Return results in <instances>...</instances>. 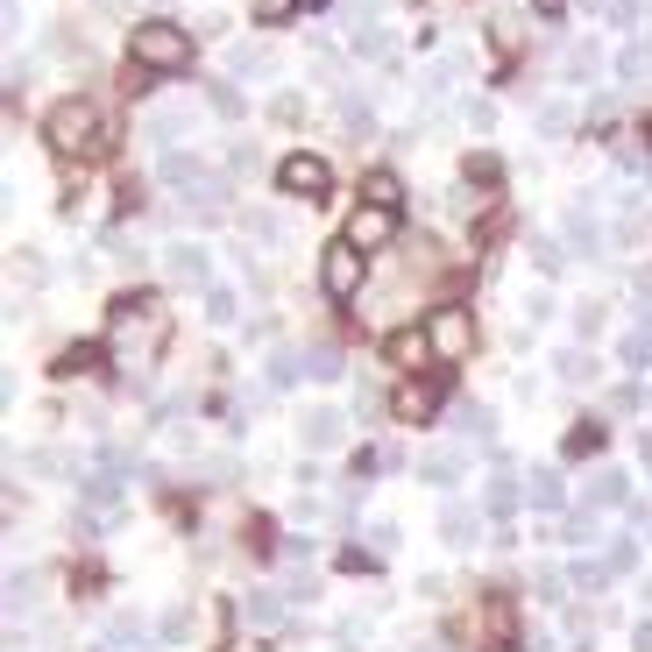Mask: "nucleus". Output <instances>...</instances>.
Wrapping results in <instances>:
<instances>
[{"label":"nucleus","mask_w":652,"mask_h":652,"mask_svg":"<svg viewBox=\"0 0 652 652\" xmlns=\"http://www.w3.org/2000/svg\"><path fill=\"white\" fill-rule=\"evenodd\" d=\"M164 270L178 277V284H214V263H206L199 241H170V248H164Z\"/></svg>","instance_id":"0eeeda50"},{"label":"nucleus","mask_w":652,"mask_h":652,"mask_svg":"<svg viewBox=\"0 0 652 652\" xmlns=\"http://www.w3.org/2000/svg\"><path fill=\"white\" fill-rule=\"evenodd\" d=\"M305 447H313V454L340 447V412H305Z\"/></svg>","instance_id":"f8f14e48"},{"label":"nucleus","mask_w":652,"mask_h":652,"mask_svg":"<svg viewBox=\"0 0 652 652\" xmlns=\"http://www.w3.org/2000/svg\"><path fill=\"white\" fill-rule=\"evenodd\" d=\"M383 355H391V362H397V369H418V362H426V355H433V340H426V334H418V326H397V334H391V340H383Z\"/></svg>","instance_id":"9d476101"},{"label":"nucleus","mask_w":652,"mask_h":652,"mask_svg":"<svg viewBox=\"0 0 652 652\" xmlns=\"http://www.w3.org/2000/svg\"><path fill=\"white\" fill-rule=\"evenodd\" d=\"M574 326H582V340H596V326H603V305H582V313H574Z\"/></svg>","instance_id":"ea45409f"},{"label":"nucleus","mask_w":652,"mask_h":652,"mask_svg":"<svg viewBox=\"0 0 652 652\" xmlns=\"http://www.w3.org/2000/svg\"><path fill=\"white\" fill-rule=\"evenodd\" d=\"M391 235H397V214H391V206H355V214H348V241H355V248H383Z\"/></svg>","instance_id":"423d86ee"},{"label":"nucleus","mask_w":652,"mask_h":652,"mask_svg":"<svg viewBox=\"0 0 652 652\" xmlns=\"http://www.w3.org/2000/svg\"><path fill=\"white\" fill-rule=\"evenodd\" d=\"M418 475H426L433 490H454L468 475V462H462V447H426V454H418Z\"/></svg>","instance_id":"6e6552de"},{"label":"nucleus","mask_w":652,"mask_h":652,"mask_svg":"<svg viewBox=\"0 0 652 652\" xmlns=\"http://www.w3.org/2000/svg\"><path fill=\"white\" fill-rule=\"evenodd\" d=\"M639 326H652V284L639 292Z\"/></svg>","instance_id":"79ce46f5"},{"label":"nucleus","mask_w":652,"mask_h":652,"mask_svg":"<svg viewBox=\"0 0 652 652\" xmlns=\"http://www.w3.org/2000/svg\"><path fill=\"white\" fill-rule=\"evenodd\" d=\"M610 405L631 418V412H645V391H639V383H624V391H610Z\"/></svg>","instance_id":"e433bc0d"},{"label":"nucleus","mask_w":652,"mask_h":652,"mask_svg":"<svg viewBox=\"0 0 652 652\" xmlns=\"http://www.w3.org/2000/svg\"><path fill=\"white\" fill-rule=\"evenodd\" d=\"M603 220L596 214H567V248H574V256H603Z\"/></svg>","instance_id":"9b49d317"},{"label":"nucleus","mask_w":652,"mask_h":652,"mask_svg":"<svg viewBox=\"0 0 652 652\" xmlns=\"http://www.w3.org/2000/svg\"><path fill=\"white\" fill-rule=\"evenodd\" d=\"M305 362H313V369H305V376H319V383H334V376H340V355H334V348H313Z\"/></svg>","instance_id":"72a5a7b5"},{"label":"nucleus","mask_w":652,"mask_h":652,"mask_svg":"<svg viewBox=\"0 0 652 652\" xmlns=\"http://www.w3.org/2000/svg\"><path fill=\"white\" fill-rule=\"evenodd\" d=\"M355 57H391V36H383L376 22H362L355 29Z\"/></svg>","instance_id":"bb28decb"},{"label":"nucleus","mask_w":652,"mask_h":652,"mask_svg":"<svg viewBox=\"0 0 652 652\" xmlns=\"http://www.w3.org/2000/svg\"><path fill=\"white\" fill-rule=\"evenodd\" d=\"M128 57H136L142 71H185L191 65V36L178 22H164V14H149V22L128 29Z\"/></svg>","instance_id":"f257e3e1"},{"label":"nucleus","mask_w":652,"mask_h":652,"mask_svg":"<svg viewBox=\"0 0 652 652\" xmlns=\"http://www.w3.org/2000/svg\"><path fill=\"white\" fill-rule=\"evenodd\" d=\"M589 540H603L596 511H574V517H567V546H589Z\"/></svg>","instance_id":"c85d7f7f"},{"label":"nucleus","mask_w":652,"mask_h":652,"mask_svg":"<svg viewBox=\"0 0 652 652\" xmlns=\"http://www.w3.org/2000/svg\"><path fill=\"white\" fill-rule=\"evenodd\" d=\"M589 504H631L624 475H618V468H596V475H589Z\"/></svg>","instance_id":"dca6fc26"},{"label":"nucleus","mask_w":652,"mask_h":652,"mask_svg":"<svg viewBox=\"0 0 652 652\" xmlns=\"http://www.w3.org/2000/svg\"><path fill=\"white\" fill-rule=\"evenodd\" d=\"M157 631H164V645H178V639H185V631H191V610H170V618H164Z\"/></svg>","instance_id":"4c0bfd02"},{"label":"nucleus","mask_w":652,"mask_h":652,"mask_svg":"<svg viewBox=\"0 0 652 652\" xmlns=\"http://www.w3.org/2000/svg\"><path fill=\"white\" fill-rule=\"evenodd\" d=\"M292 8H298V0H256V22H263V29H277Z\"/></svg>","instance_id":"c9c22d12"},{"label":"nucleus","mask_w":652,"mask_h":652,"mask_svg":"<svg viewBox=\"0 0 652 652\" xmlns=\"http://www.w3.org/2000/svg\"><path fill=\"white\" fill-rule=\"evenodd\" d=\"M92 369H100V348H92V340H79V348L57 355V376H92Z\"/></svg>","instance_id":"412c9836"},{"label":"nucleus","mask_w":652,"mask_h":652,"mask_svg":"<svg viewBox=\"0 0 652 652\" xmlns=\"http://www.w3.org/2000/svg\"><path fill=\"white\" fill-rule=\"evenodd\" d=\"M532 8H540V14H567V0H532Z\"/></svg>","instance_id":"37998d69"},{"label":"nucleus","mask_w":652,"mask_h":652,"mask_svg":"<svg viewBox=\"0 0 652 652\" xmlns=\"http://www.w3.org/2000/svg\"><path fill=\"white\" fill-rule=\"evenodd\" d=\"M426 340H433V355H439V362H462V355L475 348V326H468L462 305H439L433 326H426Z\"/></svg>","instance_id":"39448f33"},{"label":"nucleus","mask_w":652,"mask_h":652,"mask_svg":"<svg viewBox=\"0 0 652 652\" xmlns=\"http://www.w3.org/2000/svg\"><path fill=\"white\" fill-rule=\"evenodd\" d=\"M525 504H532V511H561V475L540 468V475L525 483Z\"/></svg>","instance_id":"a211bd4d"},{"label":"nucleus","mask_w":652,"mask_h":652,"mask_svg":"<svg viewBox=\"0 0 652 652\" xmlns=\"http://www.w3.org/2000/svg\"><path fill=\"white\" fill-rule=\"evenodd\" d=\"M517 496H525V490H517L511 475H496V483H490V496H483V511H490V517H511V511H517Z\"/></svg>","instance_id":"4be33fe9"},{"label":"nucleus","mask_w":652,"mask_h":652,"mask_svg":"<svg viewBox=\"0 0 652 652\" xmlns=\"http://www.w3.org/2000/svg\"><path fill=\"white\" fill-rule=\"evenodd\" d=\"M86 504H100V511H113V504H121V490H113V475H86Z\"/></svg>","instance_id":"c756f323"},{"label":"nucleus","mask_w":652,"mask_h":652,"mask_svg":"<svg viewBox=\"0 0 652 652\" xmlns=\"http://www.w3.org/2000/svg\"><path fill=\"white\" fill-rule=\"evenodd\" d=\"M603 567H610V574H631V567H639V546H631V540H610Z\"/></svg>","instance_id":"7c9ffc66"},{"label":"nucleus","mask_w":652,"mask_h":652,"mask_svg":"<svg viewBox=\"0 0 652 652\" xmlns=\"http://www.w3.org/2000/svg\"><path fill=\"white\" fill-rule=\"evenodd\" d=\"M532 263H540V270L553 277V270H561V263H567V248H561V241H532Z\"/></svg>","instance_id":"f704fd0d"},{"label":"nucleus","mask_w":652,"mask_h":652,"mask_svg":"<svg viewBox=\"0 0 652 652\" xmlns=\"http://www.w3.org/2000/svg\"><path fill=\"white\" fill-rule=\"evenodd\" d=\"M107 645H113V652H149V631H142L136 618H113V624H107Z\"/></svg>","instance_id":"aec40b11"},{"label":"nucleus","mask_w":652,"mask_h":652,"mask_svg":"<svg viewBox=\"0 0 652 652\" xmlns=\"http://www.w3.org/2000/svg\"><path fill=\"white\" fill-rule=\"evenodd\" d=\"M618 355H624V369H639V376H645V369H652V326H631Z\"/></svg>","instance_id":"6ab92c4d"},{"label":"nucleus","mask_w":652,"mask_h":652,"mask_svg":"<svg viewBox=\"0 0 652 652\" xmlns=\"http://www.w3.org/2000/svg\"><path fill=\"white\" fill-rule=\"evenodd\" d=\"M631 652H652V618H645L639 631H631Z\"/></svg>","instance_id":"a19ab883"},{"label":"nucleus","mask_w":652,"mask_h":652,"mask_svg":"<svg viewBox=\"0 0 652 652\" xmlns=\"http://www.w3.org/2000/svg\"><path fill=\"white\" fill-rule=\"evenodd\" d=\"M43 136L50 149H65V157H100V113H92L86 100H57L50 107V121H43Z\"/></svg>","instance_id":"f03ea898"},{"label":"nucleus","mask_w":652,"mask_h":652,"mask_svg":"<svg viewBox=\"0 0 652 652\" xmlns=\"http://www.w3.org/2000/svg\"><path fill=\"white\" fill-rule=\"evenodd\" d=\"M567 79H574V86H582V79H596V50H582V43H574V50H567Z\"/></svg>","instance_id":"473e14b6"},{"label":"nucleus","mask_w":652,"mask_h":652,"mask_svg":"<svg viewBox=\"0 0 652 652\" xmlns=\"http://www.w3.org/2000/svg\"><path fill=\"white\" fill-rule=\"evenodd\" d=\"M362 191H369V206H405V185H397V170H369V178H362Z\"/></svg>","instance_id":"ddd939ff"},{"label":"nucleus","mask_w":652,"mask_h":652,"mask_svg":"<svg viewBox=\"0 0 652 652\" xmlns=\"http://www.w3.org/2000/svg\"><path fill=\"white\" fill-rule=\"evenodd\" d=\"M206 100H214V113H220V121H241V92H235V86H214Z\"/></svg>","instance_id":"2f4dec72"},{"label":"nucleus","mask_w":652,"mask_h":652,"mask_svg":"<svg viewBox=\"0 0 652 652\" xmlns=\"http://www.w3.org/2000/svg\"><path fill=\"white\" fill-rule=\"evenodd\" d=\"M567 582L582 589V596H596V589L610 582V567H603V561H574V567H567Z\"/></svg>","instance_id":"b1692460"},{"label":"nucleus","mask_w":652,"mask_h":652,"mask_svg":"<svg viewBox=\"0 0 652 652\" xmlns=\"http://www.w3.org/2000/svg\"><path fill=\"white\" fill-rule=\"evenodd\" d=\"M206 319H214V326L235 319V292H227V284H206Z\"/></svg>","instance_id":"393cba45"},{"label":"nucleus","mask_w":652,"mask_h":652,"mask_svg":"<svg viewBox=\"0 0 652 652\" xmlns=\"http://www.w3.org/2000/svg\"><path fill=\"white\" fill-rule=\"evenodd\" d=\"M433 405H439L433 383H405V391H397V418H412V426H418V418H433Z\"/></svg>","instance_id":"4468645a"},{"label":"nucleus","mask_w":652,"mask_h":652,"mask_svg":"<svg viewBox=\"0 0 652 652\" xmlns=\"http://www.w3.org/2000/svg\"><path fill=\"white\" fill-rule=\"evenodd\" d=\"M241 618H248V624H263V631H270V624H284V603L270 596V589H248V603H241Z\"/></svg>","instance_id":"f3484780"},{"label":"nucleus","mask_w":652,"mask_h":652,"mask_svg":"<svg viewBox=\"0 0 652 652\" xmlns=\"http://www.w3.org/2000/svg\"><path fill=\"white\" fill-rule=\"evenodd\" d=\"M561 376H567V383H589V376H596V355H589V348H567V355H561Z\"/></svg>","instance_id":"cd10ccee"},{"label":"nucleus","mask_w":652,"mask_h":652,"mask_svg":"<svg viewBox=\"0 0 652 652\" xmlns=\"http://www.w3.org/2000/svg\"><path fill=\"white\" fill-rule=\"evenodd\" d=\"M319 292H326V298H355V292H362V248H355V241H334V248L319 256Z\"/></svg>","instance_id":"20e7f679"},{"label":"nucleus","mask_w":652,"mask_h":652,"mask_svg":"<svg viewBox=\"0 0 652 652\" xmlns=\"http://www.w3.org/2000/svg\"><path fill=\"white\" fill-rule=\"evenodd\" d=\"M561 589H574L567 574H553V567H540V596H546V603H561Z\"/></svg>","instance_id":"58836bf2"},{"label":"nucleus","mask_w":652,"mask_h":652,"mask_svg":"<svg viewBox=\"0 0 652 652\" xmlns=\"http://www.w3.org/2000/svg\"><path fill=\"white\" fill-rule=\"evenodd\" d=\"M454 433H462V439H483V447H490V439H496V418H490L483 405H462V412H454Z\"/></svg>","instance_id":"2eb2a0df"},{"label":"nucleus","mask_w":652,"mask_h":652,"mask_svg":"<svg viewBox=\"0 0 652 652\" xmlns=\"http://www.w3.org/2000/svg\"><path fill=\"white\" fill-rule=\"evenodd\" d=\"M439 540H447L454 553H468L475 540H483V517H475L468 504H447V511H439Z\"/></svg>","instance_id":"1a4fd4ad"},{"label":"nucleus","mask_w":652,"mask_h":652,"mask_svg":"<svg viewBox=\"0 0 652 652\" xmlns=\"http://www.w3.org/2000/svg\"><path fill=\"white\" fill-rule=\"evenodd\" d=\"M227 71H235V79H248V71H270V50H256V43H235V50H227Z\"/></svg>","instance_id":"5701e85b"},{"label":"nucleus","mask_w":652,"mask_h":652,"mask_svg":"<svg viewBox=\"0 0 652 652\" xmlns=\"http://www.w3.org/2000/svg\"><path fill=\"white\" fill-rule=\"evenodd\" d=\"M298 8H326V0H298Z\"/></svg>","instance_id":"c03bdc74"},{"label":"nucleus","mask_w":652,"mask_h":652,"mask_svg":"<svg viewBox=\"0 0 652 652\" xmlns=\"http://www.w3.org/2000/svg\"><path fill=\"white\" fill-rule=\"evenodd\" d=\"M277 191H284V199H305V206H313V199H326V191H334V170L298 149V157L277 164Z\"/></svg>","instance_id":"7ed1b4c3"},{"label":"nucleus","mask_w":652,"mask_h":652,"mask_svg":"<svg viewBox=\"0 0 652 652\" xmlns=\"http://www.w3.org/2000/svg\"><path fill=\"white\" fill-rule=\"evenodd\" d=\"M645 65H652V43H624V57H618V79H645Z\"/></svg>","instance_id":"a878e982"}]
</instances>
